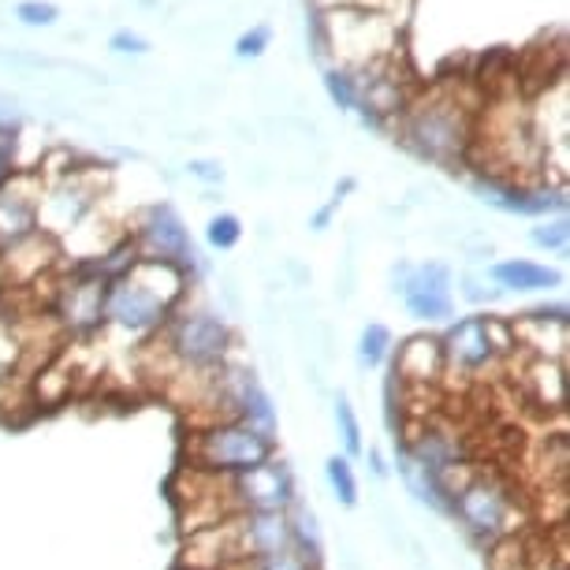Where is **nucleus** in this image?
<instances>
[{"label": "nucleus", "mask_w": 570, "mask_h": 570, "mask_svg": "<svg viewBox=\"0 0 570 570\" xmlns=\"http://www.w3.org/2000/svg\"><path fill=\"white\" fill-rule=\"evenodd\" d=\"M325 481H328V489H332V500H336L343 511L358 508L362 489H358V473H354V462L347 455H328L325 459Z\"/></svg>", "instance_id": "6ab92c4d"}, {"label": "nucleus", "mask_w": 570, "mask_h": 570, "mask_svg": "<svg viewBox=\"0 0 570 570\" xmlns=\"http://www.w3.org/2000/svg\"><path fill=\"white\" fill-rule=\"evenodd\" d=\"M362 455H365V462H370L373 478H381V481H384V478H389V473H392V470H389V459H384V455H381V451H376V448L362 451Z\"/></svg>", "instance_id": "2f4dec72"}, {"label": "nucleus", "mask_w": 570, "mask_h": 570, "mask_svg": "<svg viewBox=\"0 0 570 570\" xmlns=\"http://www.w3.org/2000/svg\"><path fill=\"white\" fill-rule=\"evenodd\" d=\"M105 287L101 279L68 268L49 303V321L63 340H90L105 328Z\"/></svg>", "instance_id": "9b49d317"}, {"label": "nucleus", "mask_w": 570, "mask_h": 570, "mask_svg": "<svg viewBox=\"0 0 570 570\" xmlns=\"http://www.w3.org/2000/svg\"><path fill=\"white\" fill-rule=\"evenodd\" d=\"M530 243L537 250H548V254H567V243H570V228L563 217H552V220H541L537 228L530 232Z\"/></svg>", "instance_id": "4be33fe9"}, {"label": "nucleus", "mask_w": 570, "mask_h": 570, "mask_svg": "<svg viewBox=\"0 0 570 570\" xmlns=\"http://www.w3.org/2000/svg\"><path fill=\"white\" fill-rule=\"evenodd\" d=\"M522 321H537V325H552V328H570V309L567 303H541L533 309L519 314Z\"/></svg>", "instance_id": "a878e982"}, {"label": "nucleus", "mask_w": 570, "mask_h": 570, "mask_svg": "<svg viewBox=\"0 0 570 570\" xmlns=\"http://www.w3.org/2000/svg\"><path fill=\"white\" fill-rule=\"evenodd\" d=\"M500 292H552V287H563V273L537 262H525V257H503V262H492L485 273Z\"/></svg>", "instance_id": "dca6fc26"}, {"label": "nucleus", "mask_w": 570, "mask_h": 570, "mask_svg": "<svg viewBox=\"0 0 570 570\" xmlns=\"http://www.w3.org/2000/svg\"><path fill=\"white\" fill-rule=\"evenodd\" d=\"M16 16L30 27H49V23H57V4H49V0H23V4L16 8Z\"/></svg>", "instance_id": "bb28decb"}, {"label": "nucleus", "mask_w": 570, "mask_h": 570, "mask_svg": "<svg viewBox=\"0 0 570 570\" xmlns=\"http://www.w3.org/2000/svg\"><path fill=\"white\" fill-rule=\"evenodd\" d=\"M41 187L30 176H12L0 187V257L38 235Z\"/></svg>", "instance_id": "4468645a"}, {"label": "nucleus", "mask_w": 570, "mask_h": 570, "mask_svg": "<svg viewBox=\"0 0 570 570\" xmlns=\"http://www.w3.org/2000/svg\"><path fill=\"white\" fill-rule=\"evenodd\" d=\"M154 340V347L187 376L213 373L235 358V328L209 306H176Z\"/></svg>", "instance_id": "7ed1b4c3"}, {"label": "nucleus", "mask_w": 570, "mask_h": 570, "mask_svg": "<svg viewBox=\"0 0 570 570\" xmlns=\"http://www.w3.org/2000/svg\"><path fill=\"white\" fill-rule=\"evenodd\" d=\"M392 370L403 381V389H429L444 376V358H440V343L429 332H417V336H406L400 347L392 351Z\"/></svg>", "instance_id": "2eb2a0df"}, {"label": "nucleus", "mask_w": 570, "mask_h": 570, "mask_svg": "<svg viewBox=\"0 0 570 570\" xmlns=\"http://www.w3.org/2000/svg\"><path fill=\"white\" fill-rule=\"evenodd\" d=\"M473 198L500 213H514V217H563L567 213V190L559 183H533V179H508L497 171H478L470 179Z\"/></svg>", "instance_id": "1a4fd4ad"}, {"label": "nucleus", "mask_w": 570, "mask_h": 570, "mask_svg": "<svg viewBox=\"0 0 570 570\" xmlns=\"http://www.w3.org/2000/svg\"><path fill=\"white\" fill-rule=\"evenodd\" d=\"M16 176V131H0V187Z\"/></svg>", "instance_id": "c85d7f7f"}, {"label": "nucleus", "mask_w": 570, "mask_h": 570, "mask_svg": "<svg viewBox=\"0 0 570 570\" xmlns=\"http://www.w3.org/2000/svg\"><path fill=\"white\" fill-rule=\"evenodd\" d=\"M332 417H336V433H340V444H343V455H347L351 462L362 459L365 451V440H362V422H358V411L351 406L347 395H336L332 400Z\"/></svg>", "instance_id": "412c9836"}, {"label": "nucleus", "mask_w": 570, "mask_h": 570, "mask_svg": "<svg viewBox=\"0 0 570 570\" xmlns=\"http://www.w3.org/2000/svg\"><path fill=\"white\" fill-rule=\"evenodd\" d=\"M343 4H351V8H354V4H362V0H343Z\"/></svg>", "instance_id": "72a5a7b5"}, {"label": "nucleus", "mask_w": 570, "mask_h": 570, "mask_svg": "<svg viewBox=\"0 0 570 570\" xmlns=\"http://www.w3.org/2000/svg\"><path fill=\"white\" fill-rule=\"evenodd\" d=\"M395 448L411 459V466L417 473H425V478H433L448 489H455V481L470 470L466 440H462L455 425L440 422V417H429V422L406 429V436Z\"/></svg>", "instance_id": "0eeeda50"}, {"label": "nucleus", "mask_w": 570, "mask_h": 570, "mask_svg": "<svg viewBox=\"0 0 570 570\" xmlns=\"http://www.w3.org/2000/svg\"><path fill=\"white\" fill-rule=\"evenodd\" d=\"M525 389L541 406L548 411H563L567 403V370L559 358H530L525 362V373H522Z\"/></svg>", "instance_id": "a211bd4d"}, {"label": "nucleus", "mask_w": 570, "mask_h": 570, "mask_svg": "<svg viewBox=\"0 0 570 570\" xmlns=\"http://www.w3.org/2000/svg\"><path fill=\"white\" fill-rule=\"evenodd\" d=\"M109 49H116V52H146V49H149V41H146V38H138V35H131V30H116L112 41H109Z\"/></svg>", "instance_id": "c756f323"}, {"label": "nucleus", "mask_w": 570, "mask_h": 570, "mask_svg": "<svg viewBox=\"0 0 570 570\" xmlns=\"http://www.w3.org/2000/svg\"><path fill=\"white\" fill-rule=\"evenodd\" d=\"M190 176H198V179H206V183H220L224 179V168L217 165V160H190Z\"/></svg>", "instance_id": "7c9ffc66"}, {"label": "nucleus", "mask_w": 570, "mask_h": 570, "mask_svg": "<svg viewBox=\"0 0 570 570\" xmlns=\"http://www.w3.org/2000/svg\"><path fill=\"white\" fill-rule=\"evenodd\" d=\"M131 239H135L142 262L171 265V268H179L187 279H195L202 273L198 246H195V239H190L183 217L168 206V202H157V206H149L142 217H138Z\"/></svg>", "instance_id": "6e6552de"}, {"label": "nucleus", "mask_w": 570, "mask_h": 570, "mask_svg": "<svg viewBox=\"0 0 570 570\" xmlns=\"http://www.w3.org/2000/svg\"><path fill=\"white\" fill-rule=\"evenodd\" d=\"M336 206H340V202H336V198H332V202H328V206H325V209H321V213H317V217H314V228H317V232H321V228H325V224L332 220V213H336Z\"/></svg>", "instance_id": "473e14b6"}, {"label": "nucleus", "mask_w": 570, "mask_h": 570, "mask_svg": "<svg viewBox=\"0 0 570 570\" xmlns=\"http://www.w3.org/2000/svg\"><path fill=\"white\" fill-rule=\"evenodd\" d=\"M321 30L336 46L340 68L347 71H362L381 63V57H389L395 49V35H400L395 23H389V16L365 12V8H351V4L336 8L328 19H321Z\"/></svg>", "instance_id": "423d86ee"}, {"label": "nucleus", "mask_w": 570, "mask_h": 570, "mask_svg": "<svg viewBox=\"0 0 570 570\" xmlns=\"http://www.w3.org/2000/svg\"><path fill=\"white\" fill-rule=\"evenodd\" d=\"M459 295L466 298V303H473V306H489V303H497V298L503 295L497 284H492V279L485 276H473V273H466L459 279Z\"/></svg>", "instance_id": "393cba45"}, {"label": "nucleus", "mask_w": 570, "mask_h": 570, "mask_svg": "<svg viewBox=\"0 0 570 570\" xmlns=\"http://www.w3.org/2000/svg\"><path fill=\"white\" fill-rule=\"evenodd\" d=\"M455 276L444 262H417L395 268V295L403 298L406 314L422 325H448L455 317Z\"/></svg>", "instance_id": "9d476101"}, {"label": "nucleus", "mask_w": 570, "mask_h": 570, "mask_svg": "<svg viewBox=\"0 0 570 570\" xmlns=\"http://www.w3.org/2000/svg\"><path fill=\"white\" fill-rule=\"evenodd\" d=\"M325 90L340 109H358V86L347 68H328L325 71Z\"/></svg>", "instance_id": "b1692460"}, {"label": "nucleus", "mask_w": 570, "mask_h": 570, "mask_svg": "<svg viewBox=\"0 0 570 570\" xmlns=\"http://www.w3.org/2000/svg\"><path fill=\"white\" fill-rule=\"evenodd\" d=\"M206 239L213 250H232V246H239L243 239V224L235 213H217L209 224H206Z\"/></svg>", "instance_id": "5701e85b"}, {"label": "nucleus", "mask_w": 570, "mask_h": 570, "mask_svg": "<svg viewBox=\"0 0 570 570\" xmlns=\"http://www.w3.org/2000/svg\"><path fill=\"white\" fill-rule=\"evenodd\" d=\"M190 279L171 265L138 262L131 276L105 287V325L131 340H154L171 309L183 306Z\"/></svg>", "instance_id": "f257e3e1"}, {"label": "nucleus", "mask_w": 570, "mask_h": 570, "mask_svg": "<svg viewBox=\"0 0 570 570\" xmlns=\"http://www.w3.org/2000/svg\"><path fill=\"white\" fill-rule=\"evenodd\" d=\"M287 519V541H292V552L303 556L309 567H325V530H321V519L309 503L298 497L292 508L284 511Z\"/></svg>", "instance_id": "f3484780"}, {"label": "nucleus", "mask_w": 570, "mask_h": 570, "mask_svg": "<svg viewBox=\"0 0 570 570\" xmlns=\"http://www.w3.org/2000/svg\"><path fill=\"white\" fill-rule=\"evenodd\" d=\"M451 522L459 525L462 537L489 552L508 537H519L522 522V500L508 478L489 470H466L451 489Z\"/></svg>", "instance_id": "f03ea898"}, {"label": "nucleus", "mask_w": 570, "mask_h": 570, "mask_svg": "<svg viewBox=\"0 0 570 570\" xmlns=\"http://www.w3.org/2000/svg\"><path fill=\"white\" fill-rule=\"evenodd\" d=\"M392 351H395V336L389 325L381 321H370L362 332H358V365L362 370H384L392 362Z\"/></svg>", "instance_id": "aec40b11"}, {"label": "nucleus", "mask_w": 570, "mask_h": 570, "mask_svg": "<svg viewBox=\"0 0 570 570\" xmlns=\"http://www.w3.org/2000/svg\"><path fill=\"white\" fill-rule=\"evenodd\" d=\"M276 459V433L254 429L239 417H209L187 433V466L206 478H235Z\"/></svg>", "instance_id": "20e7f679"}, {"label": "nucleus", "mask_w": 570, "mask_h": 570, "mask_svg": "<svg viewBox=\"0 0 570 570\" xmlns=\"http://www.w3.org/2000/svg\"><path fill=\"white\" fill-rule=\"evenodd\" d=\"M94 202H98V190H94V183L82 171L52 179L49 187H41L38 198V232L49 235V239L75 232L86 220V213L94 209Z\"/></svg>", "instance_id": "ddd939ff"}, {"label": "nucleus", "mask_w": 570, "mask_h": 570, "mask_svg": "<svg viewBox=\"0 0 570 570\" xmlns=\"http://www.w3.org/2000/svg\"><path fill=\"white\" fill-rule=\"evenodd\" d=\"M400 142L422 160L440 168H455L473 142L470 116L451 94H429V98L406 105L400 112Z\"/></svg>", "instance_id": "39448f33"}, {"label": "nucleus", "mask_w": 570, "mask_h": 570, "mask_svg": "<svg viewBox=\"0 0 570 570\" xmlns=\"http://www.w3.org/2000/svg\"><path fill=\"white\" fill-rule=\"evenodd\" d=\"M436 343H440V358H444V373L455 376H481L492 365L503 362L497 340H492V317L485 314L451 317L444 332L436 336Z\"/></svg>", "instance_id": "f8f14e48"}, {"label": "nucleus", "mask_w": 570, "mask_h": 570, "mask_svg": "<svg viewBox=\"0 0 570 570\" xmlns=\"http://www.w3.org/2000/svg\"><path fill=\"white\" fill-rule=\"evenodd\" d=\"M268 41H273V30L254 27V30H246L239 41H235V52H239V57H262V52L268 49Z\"/></svg>", "instance_id": "cd10ccee"}]
</instances>
